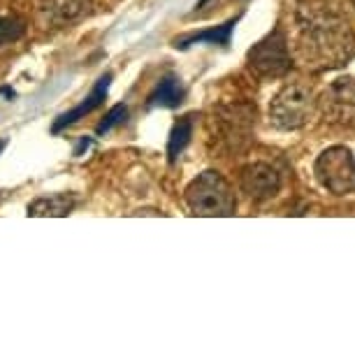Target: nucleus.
Listing matches in <instances>:
<instances>
[{"label": "nucleus", "mask_w": 355, "mask_h": 355, "mask_svg": "<svg viewBox=\"0 0 355 355\" xmlns=\"http://www.w3.org/2000/svg\"><path fill=\"white\" fill-rule=\"evenodd\" d=\"M193 125H196V116H193V114L179 119V121L174 123V128L170 132V139H167V156H170L172 163L182 156V151L189 146L191 137H193Z\"/></svg>", "instance_id": "obj_14"}, {"label": "nucleus", "mask_w": 355, "mask_h": 355, "mask_svg": "<svg viewBox=\"0 0 355 355\" xmlns=\"http://www.w3.org/2000/svg\"><path fill=\"white\" fill-rule=\"evenodd\" d=\"M232 31H234V21H227L223 26H216V28H207V31H200V33H193L189 37H182V40H174V46L177 49H189L193 44H202V42H209V44H230V37H232Z\"/></svg>", "instance_id": "obj_13"}, {"label": "nucleus", "mask_w": 355, "mask_h": 355, "mask_svg": "<svg viewBox=\"0 0 355 355\" xmlns=\"http://www.w3.org/2000/svg\"><path fill=\"white\" fill-rule=\"evenodd\" d=\"M256 128V107L234 103L220 105L209 119V139L220 153H239L251 144Z\"/></svg>", "instance_id": "obj_2"}, {"label": "nucleus", "mask_w": 355, "mask_h": 355, "mask_svg": "<svg viewBox=\"0 0 355 355\" xmlns=\"http://www.w3.org/2000/svg\"><path fill=\"white\" fill-rule=\"evenodd\" d=\"M184 200L193 216H234L237 198L223 174L207 170L186 186Z\"/></svg>", "instance_id": "obj_3"}, {"label": "nucleus", "mask_w": 355, "mask_h": 355, "mask_svg": "<svg viewBox=\"0 0 355 355\" xmlns=\"http://www.w3.org/2000/svg\"><path fill=\"white\" fill-rule=\"evenodd\" d=\"M249 68L263 79H279L293 68V53L288 49L284 31H272L249 51Z\"/></svg>", "instance_id": "obj_6"}, {"label": "nucleus", "mask_w": 355, "mask_h": 355, "mask_svg": "<svg viewBox=\"0 0 355 355\" xmlns=\"http://www.w3.org/2000/svg\"><path fill=\"white\" fill-rule=\"evenodd\" d=\"M110 84H112V75H103L98 79V84L93 86V91L89 93V98H84V103H79L75 110L65 112L61 119H58L56 123H53V132H61L63 128H68V125L77 123L79 119H84L86 114H91L93 110H98L100 105H103V100L107 96V91H110Z\"/></svg>", "instance_id": "obj_10"}, {"label": "nucleus", "mask_w": 355, "mask_h": 355, "mask_svg": "<svg viewBox=\"0 0 355 355\" xmlns=\"http://www.w3.org/2000/svg\"><path fill=\"white\" fill-rule=\"evenodd\" d=\"M79 200L75 196H65V193H56V196H46V198H37L28 205V216H68L72 209L77 207Z\"/></svg>", "instance_id": "obj_11"}, {"label": "nucleus", "mask_w": 355, "mask_h": 355, "mask_svg": "<svg viewBox=\"0 0 355 355\" xmlns=\"http://www.w3.org/2000/svg\"><path fill=\"white\" fill-rule=\"evenodd\" d=\"M184 100V89H182V82H179L177 77H165L163 82H160L153 93L149 96V105L151 110L153 107H165V110H174V107H179Z\"/></svg>", "instance_id": "obj_12"}, {"label": "nucleus", "mask_w": 355, "mask_h": 355, "mask_svg": "<svg viewBox=\"0 0 355 355\" xmlns=\"http://www.w3.org/2000/svg\"><path fill=\"white\" fill-rule=\"evenodd\" d=\"M318 112L334 125L355 128V77H339L320 93Z\"/></svg>", "instance_id": "obj_7"}, {"label": "nucleus", "mask_w": 355, "mask_h": 355, "mask_svg": "<svg viewBox=\"0 0 355 355\" xmlns=\"http://www.w3.org/2000/svg\"><path fill=\"white\" fill-rule=\"evenodd\" d=\"M295 53L309 70H332L351 61L355 33L348 17L332 0H297Z\"/></svg>", "instance_id": "obj_1"}, {"label": "nucleus", "mask_w": 355, "mask_h": 355, "mask_svg": "<svg viewBox=\"0 0 355 355\" xmlns=\"http://www.w3.org/2000/svg\"><path fill=\"white\" fill-rule=\"evenodd\" d=\"M353 5H355V0H353Z\"/></svg>", "instance_id": "obj_17"}, {"label": "nucleus", "mask_w": 355, "mask_h": 355, "mask_svg": "<svg viewBox=\"0 0 355 355\" xmlns=\"http://www.w3.org/2000/svg\"><path fill=\"white\" fill-rule=\"evenodd\" d=\"M239 184H242V191L251 200L265 202V200H272L281 191V174L277 172V167L258 160V163H249L244 167Z\"/></svg>", "instance_id": "obj_8"}, {"label": "nucleus", "mask_w": 355, "mask_h": 355, "mask_svg": "<svg viewBox=\"0 0 355 355\" xmlns=\"http://www.w3.org/2000/svg\"><path fill=\"white\" fill-rule=\"evenodd\" d=\"M93 0H40L37 10L44 24L70 26L91 12Z\"/></svg>", "instance_id": "obj_9"}, {"label": "nucleus", "mask_w": 355, "mask_h": 355, "mask_svg": "<svg viewBox=\"0 0 355 355\" xmlns=\"http://www.w3.org/2000/svg\"><path fill=\"white\" fill-rule=\"evenodd\" d=\"M125 116H128V107H125V105L112 107V110L107 112V116L103 119V123H100L98 128H96V132H98V135H105V132H110L112 128L121 125L125 121Z\"/></svg>", "instance_id": "obj_16"}, {"label": "nucleus", "mask_w": 355, "mask_h": 355, "mask_svg": "<svg viewBox=\"0 0 355 355\" xmlns=\"http://www.w3.org/2000/svg\"><path fill=\"white\" fill-rule=\"evenodd\" d=\"M318 184L332 196L355 193V156L346 146H330L316 158L313 165Z\"/></svg>", "instance_id": "obj_5"}, {"label": "nucleus", "mask_w": 355, "mask_h": 355, "mask_svg": "<svg viewBox=\"0 0 355 355\" xmlns=\"http://www.w3.org/2000/svg\"><path fill=\"white\" fill-rule=\"evenodd\" d=\"M318 110V98L302 82L286 84L270 105V121L279 130H300L313 119Z\"/></svg>", "instance_id": "obj_4"}, {"label": "nucleus", "mask_w": 355, "mask_h": 355, "mask_svg": "<svg viewBox=\"0 0 355 355\" xmlns=\"http://www.w3.org/2000/svg\"><path fill=\"white\" fill-rule=\"evenodd\" d=\"M26 26L17 19H8V17H0V49L8 44H15L17 40L24 37Z\"/></svg>", "instance_id": "obj_15"}]
</instances>
